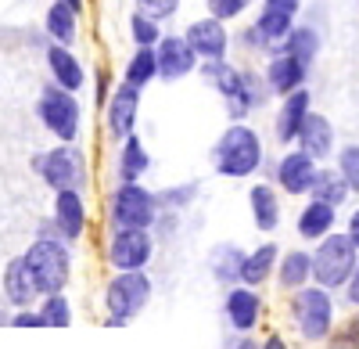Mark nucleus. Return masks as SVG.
I'll list each match as a JSON object with an SVG mask.
<instances>
[{
	"label": "nucleus",
	"instance_id": "f257e3e1",
	"mask_svg": "<svg viewBox=\"0 0 359 349\" xmlns=\"http://www.w3.org/2000/svg\"><path fill=\"white\" fill-rule=\"evenodd\" d=\"M208 159H212V169L219 173V177H226V180H248L266 162L262 133L252 123H230L216 137Z\"/></svg>",
	"mask_w": 359,
	"mask_h": 349
},
{
	"label": "nucleus",
	"instance_id": "f03ea898",
	"mask_svg": "<svg viewBox=\"0 0 359 349\" xmlns=\"http://www.w3.org/2000/svg\"><path fill=\"white\" fill-rule=\"evenodd\" d=\"M22 256H25L29 270H33V277H36L40 296H54V292H65L69 288V281H72V245L57 235L50 220H43L36 242Z\"/></svg>",
	"mask_w": 359,
	"mask_h": 349
},
{
	"label": "nucleus",
	"instance_id": "7ed1b4c3",
	"mask_svg": "<svg viewBox=\"0 0 359 349\" xmlns=\"http://www.w3.org/2000/svg\"><path fill=\"white\" fill-rule=\"evenodd\" d=\"M151 296H155V284L147 277V270H115L101 292L104 328H126L130 321H137L151 306Z\"/></svg>",
	"mask_w": 359,
	"mask_h": 349
},
{
	"label": "nucleus",
	"instance_id": "20e7f679",
	"mask_svg": "<svg viewBox=\"0 0 359 349\" xmlns=\"http://www.w3.org/2000/svg\"><path fill=\"white\" fill-rule=\"evenodd\" d=\"M287 317H291V328L298 331V338L306 345H323L334 335V317H338L334 292H327L320 284L298 288L287 299Z\"/></svg>",
	"mask_w": 359,
	"mask_h": 349
},
{
	"label": "nucleus",
	"instance_id": "39448f33",
	"mask_svg": "<svg viewBox=\"0 0 359 349\" xmlns=\"http://www.w3.org/2000/svg\"><path fill=\"white\" fill-rule=\"evenodd\" d=\"M33 173L57 195V191H83L90 184L86 152L79 144H54V148L33 155Z\"/></svg>",
	"mask_w": 359,
	"mask_h": 349
},
{
	"label": "nucleus",
	"instance_id": "423d86ee",
	"mask_svg": "<svg viewBox=\"0 0 359 349\" xmlns=\"http://www.w3.org/2000/svg\"><path fill=\"white\" fill-rule=\"evenodd\" d=\"M355 267H359V249L348 242L345 230H334V235L313 245V284L327 288V292H341Z\"/></svg>",
	"mask_w": 359,
	"mask_h": 349
},
{
	"label": "nucleus",
	"instance_id": "0eeeda50",
	"mask_svg": "<svg viewBox=\"0 0 359 349\" xmlns=\"http://www.w3.org/2000/svg\"><path fill=\"white\" fill-rule=\"evenodd\" d=\"M36 119L40 126L57 137V144H76L79 133H83V108H79V98L72 91H62L57 83H47L40 91V101H36Z\"/></svg>",
	"mask_w": 359,
	"mask_h": 349
},
{
	"label": "nucleus",
	"instance_id": "6e6552de",
	"mask_svg": "<svg viewBox=\"0 0 359 349\" xmlns=\"http://www.w3.org/2000/svg\"><path fill=\"white\" fill-rule=\"evenodd\" d=\"M158 198L144 184H118L108 195V227L111 230H155Z\"/></svg>",
	"mask_w": 359,
	"mask_h": 349
},
{
	"label": "nucleus",
	"instance_id": "1a4fd4ad",
	"mask_svg": "<svg viewBox=\"0 0 359 349\" xmlns=\"http://www.w3.org/2000/svg\"><path fill=\"white\" fill-rule=\"evenodd\" d=\"M155 259L151 230H111L104 242V263L111 270H147Z\"/></svg>",
	"mask_w": 359,
	"mask_h": 349
},
{
	"label": "nucleus",
	"instance_id": "9d476101",
	"mask_svg": "<svg viewBox=\"0 0 359 349\" xmlns=\"http://www.w3.org/2000/svg\"><path fill=\"white\" fill-rule=\"evenodd\" d=\"M140 101L144 91L133 83H118L111 98L104 101V123H108V137L123 144L126 137L137 133V119H140Z\"/></svg>",
	"mask_w": 359,
	"mask_h": 349
},
{
	"label": "nucleus",
	"instance_id": "9b49d317",
	"mask_svg": "<svg viewBox=\"0 0 359 349\" xmlns=\"http://www.w3.org/2000/svg\"><path fill=\"white\" fill-rule=\"evenodd\" d=\"M316 173H320V162L313 155H306L302 148H284V155L273 166V184H277L280 195L302 198V195H309Z\"/></svg>",
	"mask_w": 359,
	"mask_h": 349
},
{
	"label": "nucleus",
	"instance_id": "f8f14e48",
	"mask_svg": "<svg viewBox=\"0 0 359 349\" xmlns=\"http://www.w3.org/2000/svg\"><path fill=\"white\" fill-rule=\"evenodd\" d=\"M184 40H187L191 51L198 54V62H219V58L230 54V44H233L226 22H219V18H212V15L187 22Z\"/></svg>",
	"mask_w": 359,
	"mask_h": 349
},
{
	"label": "nucleus",
	"instance_id": "ddd939ff",
	"mask_svg": "<svg viewBox=\"0 0 359 349\" xmlns=\"http://www.w3.org/2000/svg\"><path fill=\"white\" fill-rule=\"evenodd\" d=\"M262 310H266V303L259 296V288H248V284L226 288V296H223V317H226V324L237 335H252L262 324Z\"/></svg>",
	"mask_w": 359,
	"mask_h": 349
},
{
	"label": "nucleus",
	"instance_id": "4468645a",
	"mask_svg": "<svg viewBox=\"0 0 359 349\" xmlns=\"http://www.w3.org/2000/svg\"><path fill=\"white\" fill-rule=\"evenodd\" d=\"M155 58H158V79H165V83L187 79L201 65L198 54L191 51V44L184 40V33H165L155 47Z\"/></svg>",
	"mask_w": 359,
	"mask_h": 349
},
{
	"label": "nucleus",
	"instance_id": "2eb2a0df",
	"mask_svg": "<svg viewBox=\"0 0 359 349\" xmlns=\"http://www.w3.org/2000/svg\"><path fill=\"white\" fill-rule=\"evenodd\" d=\"M309 112H313V91L309 86L280 98V108L273 115V137H277L280 148H294V140H298V133H302Z\"/></svg>",
	"mask_w": 359,
	"mask_h": 349
},
{
	"label": "nucleus",
	"instance_id": "dca6fc26",
	"mask_svg": "<svg viewBox=\"0 0 359 349\" xmlns=\"http://www.w3.org/2000/svg\"><path fill=\"white\" fill-rule=\"evenodd\" d=\"M262 76H266V86H269L273 98H287L294 91H302V86H309V65L291 58V54H284V51L266 58Z\"/></svg>",
	"mask_w": 359,
	"mask_h": 349
},
{
	"label": "nucleus",
	"instance_id": "f3484780",
	"mask_svg": "<svg viewBox=\"0 0 359 349\" xmlns=\"http://www.w3.org/2000/svg\"><path fill=\"white\" fill-rule=\"evenodd\" d=\"M50 223H54V230L69 245H76L86 235V223H90L83 191H57L54 195V206H50Z\"/></svg>",
	"mask_w": 359,
	"mask_h": 349
},
{
	"label": "nucleus",
	"instance_id": "a211bd4d",
	"mask_svg": "<svg viewBox=\"0 0 359 349\" xmlns=\"http://www.w3.org/2000/svg\"><path fill=\"white\" fill-rule=\"evenodd\" d=\"M4 296H8V303L15 306V310H33V306H40V288H36V277H33V270H29V263H25V256H11L8 263H4Z\"/></svg>",
	"mask_w": 359,
	"mask_h": 349
},
{
	"label": "nucleus",
	"instance_id": "6ab92c4d",
	"mask_svg": "<svg viewBox=\"0 0 359 349\" xmlns=\"http://www.w3.org/2000/svg\"><path fill=\"white\" fill-rule=\"evenodd\" d=\"M294 148H302V152H306V155H313L316 162L334 159V152H338V133H334V123L327 119L323 112H309V119H306L302 133H298Z\"/></svg>",
	"mask_w": 359,
	"mask_h": 349
},
{
	"label": "nucleus",
	"instance_id": "aec40b11",
	"mask_svg": "<svg viewBox=\"0 0 359 349\" xmlns=\"http://www.w3.org/2000/svg\"><path fill=\"white\" fill-rule=\"evenodd\" d=\"M47 72H50V83H57L62 91H72L79 94L86 86V69L79 62V54L72 47H62V44H50L47 47Z\"/></svg>",
	"mask_w": 359,
	"mask_h": 349
},
{
	"label": "nucleus",
	"instance_id": "412c9836",
	"mask_svg": "<svg viewBox=\"0 0 359 349\" xmlns=\"http://www.w3.org/2000/svg\"><path fill=\"white\" fill-rule=\"evenodd\" d=\"M248 213H252L255 230H262V235H273V230H280L284 206H280L277 184H252V187H248Z\"/></svg>",
	"mask_w": 359,
	"mask_h": 349
},
{
	"label": "nucleus",
	"instance_id": "4be33fe9",
	"mask_svg": "<svg viewBox=\"0 0 359 349\" xmlns=\"http://www.w3.org/2000/svg\"><path fill=\"white\" fill-rule=\"evenodd\" d=\"M294 230H298V238L302 242H323L327 235H334L338 230V209L334 206H327V202H316L309 198L302 209H298L294 216Z\"/></svg>",
	"mask_w": 359,
	"mask_h": 349
},
{
	"label": "nucleus",
	"instance_id": "5701e85b",
	"mask_svg": "<svg viewBox=\"0 0 359 349\" xmlns=\"http://www.w3.org/2000/svg\"><path fill=\"white\" fill-rule=\"evenodd\" d=\"M280 292H298V288L313 284V252L309 249H287L280 252V263H277V274H273Z\"/></svg>",
	"mask_w": 359,
	"mask_h": 349
},
{
	"label": "nucleus",
	"instance_id": "b1692460",
	"mask_svg": "<svg viewBox=\"0 0 359 349\" xmlns=\"http://www.w3.org/2000/svg\"><path fill=\"white\" fill-rule=\"evenodd\" d=\"M280 263V245L277 242H262L252 252H245V263H241V284L248 288H262L266 281H273Z\"/></svg>",
	"mask_w": 359,
	"mask_h": 349
},
{
	"label": "nucleus",
	"instance_id": "393cba45",
	"mask_svg": "<svg viewBox=\"0 0 359 349\" xmlns=\"http://www.w3.org/2000/svg\"><path fill=\"white\" fill-rule=\"evenodd\" d=\"M151 169V155H147L144 140L133 133L118 144V159H115V173H118V184H140L144 173Z\"/></svg>",
	"mask_w": 359,
	"mask_h": 349
},
{
	"label": "nucleus",
	"instance_id": "a878e982",
	"mask_svg": "<svg viewBox=\"0 0 359 349\" xmlns=\"http://www.w3.org/2000/svg\"><path fill=\"white\" fill-rule=\"evenodd\" d=\"M241 263H245V249L233 245V242H223L208 252V270H212V281L216 284H241Z\"/></svg>",
	"mask_w": 359,
	"mask_h": 349
},
{
	"label": "nucleus",
	"instance_id": "bb28decb",
	"mask_svg": "<svg viewBox=\"0 0 359 349\" xmlns=\"http://www.w3.org/2000/svg\"><path fill=\"white\" fill-rule=\"evenodd\" d=\"M277 51L298 58V62H306V65L313 69L316 58H320V51H323V37H320L316 25H294L291 33H287V40H284ZM277 51H273V54H277Z\"/></svg>",
	"mask_w": 359,
	"mask_h": 349
},
{
	"label": "nucleus",
	"instance_id": "cd10ccee",
	"mask_svg": "<svg viewBox=\"0 0 359 349\" xmlns=\"http://www.w3.org/2000/svg\"><path fill=\"white\" fill-rule=\"evenodd\" d=\"M43 29H47V37L54 44H62V47H72L79 40V15L69 8V4H57V0H50V8L43 15Z\"/></svg>",
	"mask_w": 359,
	"mask_h": 349
},
{
	"label": "nucleus",
	"instance_id": "c85d7f7f",
	"mask_svg": "<svg viewBox=\"0 0 359 349\" xmlns=\"http://www.w3.org/2000/svg\"><path fill=\"white\" fill-rule=\"evenodd\" d=\"M309 198L327 202V206H334V209H345L348 198H352V191H348V184L341 180V173H338L334 166H320L316 180H313V187H309Z\"/></svg>",
	"mask_w": 359,
	"mask_h": 349
},
{
	"label": "nucleus",
	"instance_id": "c756f323",
	"mask_svg": "<svg viewBox=\"0 0 359 349\" xmlns=\"http://www.w3.org/2000/svg\"><path fill=\"white\" fill-rule=\"evenodd\" d=\"M252 25L262 33V40L277 51V47L287 40V33H291V29H294L298 22H294V15H287V11H277V8L262 4V8H259V15L252 18Z\"/></svg>",
	"mask_w": 359,
	"mask_h": 349
},
{
	"label": "nucleus",
	"instance_id": "7c9ffc66",
	"mask_svg": "<svg viewBox=\"0 0 359 349\" xmlns=\"http://www.w3.org/2000/svg\"><path fill=\"white\" fill-rule=\"evenodd\" d=\"M158 79V58H155V47H137L130 54V62L123 69V83H133V86H144Z\"/></svg>",
	"mask_w": 359,
	"mask_h": 349
},
{
	"label": "nucleus",
	"instance_id": "2f4dec72",
	"mask_svg": "<svg viewBox=\"0 0 359 349\" xmlns=\"http://www.w3.org/2000/svg\"><path fill=\"white\" fill-rule=\"evenodd\" d=\"M40 317H43V328H69L72 324V303L65 299V292H54L40 299Z\"/></svg>",
	"mask_w": 359,
	"mask_h": 349
},
{
	"label": "nucleus",
	"instance_id": "473e14b6",
	"mask_svg": "<svg viewBox=\"0 0 359 349\" xmlns=\"http://www.w3.org/2000/svg\"><path fill=\"white\" fill-rule=\"evenodd\" d=\"M155 198H158V209H162V213H184L191 202L198 198V180L162 187V191H155Z\"/></svg>",
	"mask_w": 359,
	"mask_h": 349
},
{
	"label": "nucleus",
	"instance_id": "72a5a7b5",
	"mask_svg": "<svg viewBox=\"0 0 359 349\" xmlns=\"http://www.w3.org/2000/svg\"><path fill=\"white\" fill-rule=\"evenodd\" d=\"M162 37H165V33H162V22L147 18V15H140V11L130 15V40H133V47H158Z\"/></svg>",
	"mask_w": 359,
	"mask_h": 349
},
{
	"label": "nucleus",
	"instance_id": "f704fd0d",
	"mask_svg": "<svg viewBox=\"0 0 359 349\" xmlns=\"http://www.w3.org/2000/svg\"><path fill=\"white\" fill-rule=\"evenodd\" d=\"M334 169L341 173V180L348 184L352 195H359V144H341V148L334 152Z\"/></svg>",
	"mask_w": 359,
	"mask_h": 349
},
{
	"label": "nucleus",
	"instance_id": "c9c22d12",
	"mask_svg": "<svg viewBox=\"0 0 359 349\" xmlns=\"http://www.w3.org/2000/svg\"><path fill=\"white\" fill-rule=\"evenodd\" d=\"M133 11H140V15H147V18H155V22H169V18H176L180 15V4L184 0H133Z\"/></svg>",
	"mask_w": 359,
	"mask_h": 349
},
{
	"label": "nucleus",
	"instance_id": "e433bc0d",
	"mask_svg": "<svg viewBox=\"0 0 359 349\" xmlns=\"http://www.w3.org/2000/svg\"><path fill=\"white\" fill-rule=\"evenodd\" d=\"M252 4H255V0H205L208 15L219 18V22H233V18H241Z\"/></svg>",
	"mask_w": 359,
	"mask_h": 349
},
{
	"label": "nucleus",
	"instance_id": "4c0bfd02",
	"mask_svg": "<svg viewBox=\"0 0 359 349\" xmlns=\"http://www.w3.org/2000/svg\"><path fill=\"white\" fill-rule=\"evenodd\" d=\"M237 47H241L245 54H266V58L273 54V47H269V44L262 40V33H259V29H255L252 22L241 29V33H237Z\"/></svg>",
	"mask_w": 359,
	"mask_h": 349
},
{
	"label": "nucleus",
	"instance_id": "58836bf2",
	"mask_svg": "<svg viewBox=\"0 0 359 349\" xmlns=\"http://www.w3.org/2000/svg\"><path fill=\"white\" fill-rule=\"evenodd\" d=\"M11 328H43V317H40L36 306L33 310H15L11 313Z\"/></svg>",
	"mask_w": 359,
	"mask_h": 349
},
{
	"label": "nucleus",
	"instance_id": "ea45409f",
	"mask_svg": "<svg viewBox=\"0 0 359 349\" xmlns=\"http://www.w3.org/2000/svg\"><path fill=\"white\" fill-rule=\"evenodd\" d=\"M341 292H345V303H348V306H355V310H359V267H355V270H352V277H348V284H345V288H341Z\"/></svg>",
	"mask_w": 359,
	"mask_h": 349
},
{
	"label": "nucleus",
	"instance_id": "a19ab883",
	"mask_svg": "<svg viewBox=\"0 0 359 349\" xmlns=\"http://www.w3.org/2000/svg\"><path fill=\"white\" fill-rule=\"evenodd\" d=\"M345 235H348V242L359 249V206L348 213V220H345Z\"/></svg>",
	"mask_w": 359,
	"mask_h": 349
},
{
	"label": "nucleus",
	"instance_id": "79ce46f5",
	"mask_svg": "<svg viewBox=\"0 0 359 349\" xmlns=\"http://www.w3.org/2000/svg\"><path fill=\"white\" fill-rule=\"evenodd\" d=\"M262 4L277 8V11H287V15H294V18H298V11H302V0H262Z\"/></svg>",
	"mask_w": 359,
	"mask_h": 349
},
{
	"label": "nucleus",
	"instance_id": "37998d69",
	"mask_svg": "<svg viewBox=\"0 0 359 349\" xmlns=\"http://www.w3.org/2000/svg\"><path fill=\"white\" fill-rule=\"evenodd\" d=\"M259 349H291V345H287V338H284L280 331H269V335L259 342Z\"/></svg>",
	"mask_w": 359,
	"mask_h": 349
},
{
	"label": "nucleus",
	"instance_id": "c03bdc74",
	"mask_svg": "<svg viewBox=\"0 0 359 349\" xmlns=\"http://www.w3.org/2000/svg\"><path fill=\"white\" fill-rule=\"evenodd\" d=\"M233 349H259V342H255L252 335H241V342H237Z\"/></svg>",
	"mask_w": 359,
	"mask_h": 349
},
{
	"label": "nucleus",
	"instance_id": "a18cd8bd",
	"mask_svg": "<svg viewBox=\"0 0 359 349\" xmlns=\"http://www.w3.org/2000/svg\"><path fill=\"white\" fill-rule=\"evenodd\" d=\"M57 4H69L76 15H83V8H86V0H57Z\"/></svg>",
	"mask_w": 359,
	"mask_h": 349
}]
</instances>
